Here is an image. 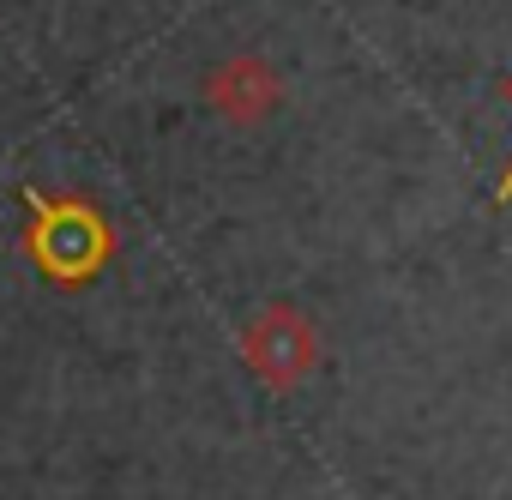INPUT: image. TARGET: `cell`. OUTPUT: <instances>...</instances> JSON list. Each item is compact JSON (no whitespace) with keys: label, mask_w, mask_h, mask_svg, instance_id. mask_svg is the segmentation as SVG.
Listing matches in <instances>:
<instances>
[{"label":"cell","mask_w":512,"mask_h":500,"mask_svg":"<svg viewBox=\"0 0 512 500\" xmlns=\"http://www.w3.org/2000/svg\"><path fill=\"white\" fill-rule=\"evenodd\" d=\"M109 247H115L109 217L91 199H31L25 254L49 284H61V290L91 284L109 266Z\"/></svg>","instance_id":"obj_1"},{"label":"cell","mask_w":512,"mask_h":500,"mask_svg":"<svg viewBox=\"0 0 512 500\" xmlns=\"http://www.w3.org/2000/svg\"><path fill=\"white\" fill-rule=\"evenodd\" d=\"M241 362L253 368V380H266L272 392H296L314 368H320V332L290 308L272 302L266 314H253L241 332Z\"/></svg>","instance_id":"obj_2"},{"label":"cell","mask_w":512,"mask_h":500,"mask_svg":"<svg viewBox=\"0 0 512 500\" xmlns=\"http://www.w3.org/2000/svg\"><path fill=\"white\" fill-rule=\"evenodd\" d=\"M205 103H211L223 121H260V115L278 109V73H272L260 55H229V61L211 67Z\"/></svg>","instance_id":"obj_3"},{"label":"cell","mask_w":512,"mask_h":500,"mask_svg":"<svg viewBox=\"0 0 512 500\" xmlns=\"http://www.w3.org/2000/svg\"><path fill=\"white\" fill-rule=\"evenodd\" d=\"M506 199H512V163H506V175L494 181V205H506Z\"/></svg>","instance_id":"obj_4"}]
</instances>
